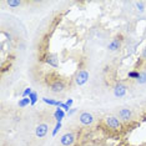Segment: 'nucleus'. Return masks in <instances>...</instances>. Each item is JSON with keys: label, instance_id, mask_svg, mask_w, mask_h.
<instances>
[{"label": "nucleus", "instance_id": "nucleus-18", "mask_svg": "<svg viewBox=\"0 0 146 146\" xmlns=\"http://www.w3.org/2000/svg\"><path fill=\"white\" fill-rule=\"evenodd\" d=\"M136 9H137L140 13H144L145 11V3H142V1L136 3Z\"/></svg>", "mask_w": 146, "mask_h": 146}, {"label": "nucleus", "instance_id": "nucleus-5", "mask_svg": "<svg viewBox=\"0 0 146 146\" xmlns=\"http://www.w3.org/2000/svg\"><path fill=\"white\" fill-rule=\"evenodd\" d=\"M75 142V135L72 132H66L60 137V144L62 146H72Z\"/></svg>", "mask_w": 146, "mask_h": 146}, {"label": "nucleus", "instance_id": "nucleus-7", "mask_svg": "<svg viewBox=\"0 0 146 146\" xmlns=\"http://www.w3.org/2000/svg\"><path fill=\"white\" fill-rule=\"evenodd\" d=\"M45 62L48 64L49 66L54 69H58L59 68V59L55 54H46L45 56Z\"/></svg>", "mask_w": 146, "mask_h": 146}, {"label": "nucleus", "instance_id": "nucleus-22", "mask_svg": "<svg viewBox=\"0 0 146 146\" xmlns=\"http://www.w3.org/2000/svg\"><path fill=\"white\" fill-rule=\"evenodd\" d=\"M72 102H74V100H72V99H69V100H66V102H65V104L68 105V106H70V108H71Z\"/></svg>", "mask_w": 146, "mask_h": 146}, {"label": "nucleus", "instance_id": "nucleus-14", "mask_svg": "<svg viewBox=\"0 0 146 146\" xmlns=\"http://www.w3.org/2000/svg\"><path fill=\"white\" fill-rule=\"evenodd\" d=\"M136 81H137V84H140V85L146 84V71H140V75H139V78L136 79Z\"/></svg>", "mask_w": 146, "mask_h": 146}, {"label": "nucleus", "instance_id": "nucleus-15", "mask_svg": "<svg viewBox=\"0 0 146 146\" xmlns=\"http://www.w3.org/2000/svg\"><path fill=\"white\" fill-rule=\"evenodd\" d=\"M18 105H19V108H25V106L30 105V99L29 98H23V99H20V100L18 101Z\"/></svg>", "mask_w": 146, "mask_h": 146}, {"label": "nucleus", "instance_id": "nucleus-17", "mask_svg": "<svg viewBox=\"0 0 146 146\" xmlns=\"http://www.w3.org/2000/svg\"><path fill=\"white\" fill-rule=\"evenodd\" d=\"M29 99H30V105H35L36 101H38V94H36V91H33L31 95L29 96Z\"/></svg>", "mask_w": 146, "mask_h": 146}, {"label": "nucleus", "instance_id": "nucleus-6", "mask_svg": "<svg viewBox=\"0 0 146 146\" xmlns=\"http://www.w3.org/2000/svg\"><path fill=\"white\" fill-rule=\"evenodd\" d=\"M126 91H127V88H126V85H124L122 82H117V84L114 86V95L116 98H122V96H125Z\"/></svg>", "mask_w": 146, "mask_h": 146}, {"label": "nucleus", "instance_id": "nucleus-10", "mask_svg": "<svg viewBox=\"0 0 146 146\" xmlns=\"http://www.w3.org/2000/svg\"><path fill=\"white\" fill-rule=\"evenodd\" d=\"M120 48H121V41L119 40V39H114V40H111L110 42H109V45H108V49L110 51H117Z\"/></svg>", "mask_w": 146, "mask_h": 146}, {"label": "nucleus", "instance_id": "nucleus-2", "mask_svg": "<svg viewBox=\"0 0 146 146\" xmlns=\"http://www.w3.org/2000/svg\"><path fill=\"white\" fill-rule=\"evenodd\" d=\"M50 90L54 94H59V92H62L65 90V82L61 80V79H55L50 82Z\"/></svg>", "mask_w": 146, "mask_h": 146}, {"label": "nucleus", "instance_id": "nucleus-1", "mask_svg": "<svg viewBox=\"0 0 146 146\" xmlns=\"http://www.w3.org/2000/svg\"><path fill=\"white\" fill-rule=\"evenodd\" d=\"M105 124L109 126V129L115 130V131H120L122 129V124H121L120 119H117L116 116H106Z\"/></svg>", "mask_w": 146, "mask_h": 146}, {"label": "nucleus", "instance_id": "nucleus-20", "mask_svg": "<svg viewBox=\"0 0 146 146\" xmlns=\"http://www.w3.org/2000/svg\"><path fill=\"white\" fill-rule=\"evenodd\" d=\"M61 122H56V125H55V127H54V130H52V136H56V134L59 132V130L61 129Z\"/></svg>", "mask_w": 146, "mask_h": 146}, {"label": "nucleus", "instance_id": "nucleus-8", "mask_svg": "<svg viewBox=\"0 0 146 146\" xmlns=\"http://www.w3.org/2000/svg\"><path fill=\"white\" fill-rule=\"evenodd\" d=\"M48 131H49V126L48 125L46 124H39L38 126H36V129H35V135L38 136L39 139H42V137H45L46 136Z\"/></svg>", "mask_w": 146, "mask_h": 146}, {"label": "nucleus", "instance_id": "nucleus-9", "mask_svg": "<svg viewBox=\"0 0 146 146\" xmlns=\"http://www.w3.org/2000/svg\"><path fill=\"white\" fill-rule=\"evenodd\" d=\"M119 117H120L121 120H124V121L131 120V117H132V111L130 110V109H121V110L119 111Z\"/></svg>", "mask_w": 146, "mask_h": 146}, {"label": "nucleus", "instance_id": "nucleus-13", "mask_svg": "<svg viewBox=\"0 0 146 146\" xmlns=\"http://www.w3.org/2000/svg\"><path fill=\"white\" fill-rule=\"evenodd\" d=\"M23 4V1H20V0H8L6 1V5L10 6V8H19Z\"/></svg>", "mask_w": 146, "mask_h": 146}, {"label": "nucleus", "instance_id": "nucleus-12", "mask_svg": "<svg viewBox=\"0 0 146 146\" xmlns=\"http://www.w3.org/2000/svg\"><path fill=\"white\" fill-rule=\"evenodd\" d=\"M45 104L48 105H51V106H56V108H61V105L64 104L62 101H58V100H52V99H48V98H42L41 99Z\"/></svg>", "mask_w": 146, "mask_h": 146}, {"label": "nucleus", "instance_id": "nucleus-11", "mask_svg": "<svg viewBox=\"0 0 146 146\" xmlns=\"http://www.w3.org/2000/svg\"><path fill=\"white\" fill-rule=\"evenodd\" d=\"M54 117H55L56 122H61L62 119L65 117V111L62 110L61 108H58V109L55 110V112H54Z\"/></svg>", "mask_w": 146, "mask_h": 146}, {"label": "nucleus", "instance_id": "nucleus-23", "mask_svg": "<svg viewBox=\"0 0 146 146\" xmlns=\"http://www.w3.org/2000/svg\"><path fill=\"white\" fill-rule=\"evenodd\" d=\"M76 112V109H70V110H69V112H68V115L70 116V115H72V114H75Z\"/></svg>", "mask_w": 146, "mask_h": 146}, {"label": "nucleus", "instance_id": "nucleus-3", "mask_svg": "<svg viewBox=\"0 0 146 146\" xmlns=\"http://www.w3.org/2000/svg\"><path fill=\"white\" fill-rule=\"evenodd\" d=\"M79 121L85 126H90L94 124L95 119H94V116H92V114H90V112H88V111H84L79 116Z\"/></svg>", "mask_w": 146, "mask_h": 146}, {"label": "nucleus", "instance_id": "nucleus-4", "mask_svg": "<svg viewBox=\"0 0 146 146\" xmlns=\"http://www.w3.org/2000/svg\"><path fill=\"white\" fill-rule=\"evenodd\" d=\"M88 80H89V72L86 71V70H80V71L76 72V75H75V82H76V85L81 86V85L86 84Z\"/></svg>", "mask_w": 146, "mask_h": 146}, {"label": "nucleus", "instance_id": "nucleus-19", "mask_svg": "<svg viewBox=\"0 0 146 146\" xmlns=\"http://www.w3.org/2000/svg\"><path fill=\"white\" fill-rule=\"evenodd\" d=\"M31 92H33V89H30V88H26L25 90L23 91L21 96H23V98H29V96L31 95Z\"/></svg>", "mask_w": 146, "mask_h": 146}, {"label": "nucleus", "instance_id": "nucleus-16", "mask_svg": "<svg viewBox=\"0 0 146 146\" xmlns=\"http://www.w3.org/2000/svg\"><path fill=\"white\" fill-rule=\"evenodd\" d=\"M139 75H140V71H136V70H132V71H129L127 72V78L129 79H137Z\"/></svg>", "mask_w": 146, "mask_h": 146}, {"label": "nucleus", "instance_id": "nucleus-21", "mask_svg": "<svg viewBox=\"0 0 146 146\" xmlns=\"http://www.w3.org/2000/svg\"><path fill=\"white\" fill-rule=\"evenodd\" d=\"M141 58L144 59V60H146V46L144 49H142V52H141Z\"/></svg>", "mask_w": 146, "mask_h": 146}]
</instances>
